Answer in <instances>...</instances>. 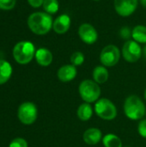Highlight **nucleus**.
<instances>
[{
    "mask_svg": "<svg viewBox=\"0 0 146 147\" xmlns=\"http://www.w3.org/2000/svg\"><path fill=\"white\" fill-rule=\"evenodd\" d=\"M42 6L45 12L48 13L49 15L56 14L59 9V3L58 0H44Z\"/></svg>",
    "mask_w": 146,
    "mask_h": 147,
    "instance_id": "nucleus-20",
    "label": "nucleus"
},
{
    "mask_svg": "<svg viewBox=\"0 0 146 147\" xmlns=\"http://www.w3.org/2000/svg\"><path fill=\"white\" fill-rule=\"evenodd\" d=\"M17 116L19 121L24 125L33 124L38 116V109L34 103L31 102H25L22 103L17 110Z\"/></svg>",
    "mask_w": 146,
    "mask_h": 147,
    "instance_id": "nucleus-6",
    "label": "nucleus"
},
{
    "mask_svg": "<svg viewBox=\"0 0 146 147\" xmlns=\"http://www.w3.org/2000/svg\"><path fill=\"white\" fill-rule=\"evenodd\" d=\"M34 57L36 62L41 66H48L52 62V54L51 51L45 47H41L36 50Z\"/></svg>",
    "mask_w": 146,
    "mask_h": 147,
    "instance_id": "nucleus-14",
    "label": "nucleus"
},
{
    "mask_svg": "<svg viewBox=\"0 0 146 147\" xmlns=\"http://www.w3.org/2000/svg\"><path fill=\"white\" fill-rule=\"evenodd\" d=\"M132 37L138 43H146V27L144 25H137L132 30Z\"/></svg>",
    "mask_w": 146,
    "mask_h": 147,
    "instance_id": "nucleus-18",
    "label": "nucleus"
},
{
    "mask_svg": "<svg viewBox=\"0 0 146 147\" xmlns=\"http://www.w3.org/2000/svg\"><path fill=\"white\" fill-rule=\"evenodd\" d=\"M124 113L132 121L142 120L146 114L145 105L139 96H129L124 102Z\"/></svg>",
    "mask_w": 146,
    "mask_h": 147,
    "instance_id": "nucleus-2",
    "label": "nucleus"
},
{
    "mask_svg": "<svg viewBox=\"0 0 146 147\" xmlns=\"http://www.w3.org/2000/svg\"><path fill=\"white\" fill-rule=\"evenodd\" d=\"M83 139L87 145L95 146L102 140V133L98 128L90 127L83 133Z\"/></svg>",
    "mask_w": 146,
    "mask_h": 147,
    "instance_id": "nucleus-13",
    "label": "nucleus"
},
{
    "mask_svg": "<svg viewBox=\"0 0 146 147\" xmlns=\"http://www.w3.org/2000/svg\"><path fill=\"white\" fill-rule=\"evenodd\" d=\"M140 3L144 8H146V0H140Z\"/></svg>",
    "mask_w": 146,
    "mask_h": 147,
    "instance_id": "nucleus-27",
    "label": "nucleus"
},
{
    "mask_svg": "<svg viewBox=\"0 0 146 147\" xmlns=\"http://www.w3.org/2000/svg\"><path fill=\"white\" fill-rule=\"evenodd\" d=\"M16 0H0V9L3 10H9L15 5Z\"/></svg>",
    "mask_w": 146,
    "mask_h": 147,
    "instance_id": "nucleus-22",
    "label": "nucleus"
},
{
    "mask_svg": "<svg viewBox=\"0 0 146 147\" xmlns=\"http://www.w3.org/2000/svg\"><path fill=\"white\" fill-rule=\"evenodd\" d=\"M84 59H85L84 54L82 52H79V51L74 52L71 54V59H70L71 65H73L76 67L82 65L83 64V62H84Z\"/></svg>",
    "mask_w": 146,
    "mask_h": 147,
    "instance_id": "nucleus-21",
    "label": "nucleus"
},
{
    "mask_svg": "<svg viewBox=\"0 0 146 147\" xmlns=\"http://www.w3.org/2000/svg\"><path fill=\"white\" fill-rule=\"evenodd\" d=\"M93 1H96V2H98V1H101V0H93Z\"/></svg>",
    "mask_w": 146,
    "mask_h": 147,
    "instance_id": "nucleus-30",
    "label": "nucleus"
},
{
    "mask_svg": "<svg viewBox=\"0 0 146 147\" xmlns=\"http://www.w3.org/2000/svg\"><path fill=\"white\" fill-rule=\"evenodd\" d=\"M52 17L46 12H34L28 18V26L35 34H46L52 28Z\"/></svg>",
    "mask_w": 146,
    "mask_h": 147,
    "instance_id": "nucleus-1",
    "label": "nucleus"
},
{
    "mask_svg": "<svg viewBox=\"0 0 146 147\" xmlns=\"http://www.w3.org/2000/svg\"><path fill=\"white\" fill-rule=\"evenodd\" d=\"M77 115L78 119L82 121H88L93 115V109L90 103L83 102L82 103L77 110Z\"/></svg>",
    "mask_w": 146,
    "mask_h": 147,
    "instance_id": "nucleus-16",
    "label": "nucleus"
},
{
    "mask_svg": "<svg viewBox=\"0 0 146 147\" xmlns=\"http://www.w3.org/2000/svg\"><path fill=\"white\" fill-rule=\"evenodd\" d=\"M143 53H144V54L146 56V46L144 47V49H143Z\"/></svg>",
    "mask_w": 146,
    "mask_h": 147,
    "instance_id": "nucleus-28",
    "label": "nucleus"
},
{
    "mask_svg": "<svg viewBox=\"0 0 146 147\" xmlns=\"http://www.w3.org/2000/svg\"><path fill=\"white\" fill-rule=\"evenodd\" d=\"M81 98L88 103L96 102L101 96V88L96 82L90 79L82 81L78 87Z\"/></svg>",
    "mask_w": 146,
    "mask_h": 147,
    "instance_id": "nucleus-4",
    "label": "nucleus"
},
{
    "mask_svg": "<svg viewBox=\"0 0 146 147\" xmlns=\"http://www.w3.org/2000/svg\"><path fill=\"white\" fill-rule=\"evenodd\" d=\"M28 2L33 8H39L43 4L44 0H28Z\"/></svg>",
    "mask_w": 146,
    "mask_h": 147,
    "instance_id": "nucleus-26",
    "label": "nucleus"
},
{
    "mask_svg": "<svg viewBox=\"0 0 146 147\" xmlns=\"http://www.w3.org/2000/svg\"><path fill=\"white\" fill-rule=\"evenodd\" d=\"M126 147H130V146H126Z\"/></svg>",
    "mask_w": 146,
    "mask_h": 147,
    "instance_id": "nucleus-31",
    "label": "nucleus"
},
{
    "mask_svg": "<svg viewBox=\"0 0 146 147\" xmlns=\"http://www.w3.org/2000/svg\"><path fill=\"white\" fill-rule=\"evenodd\" d=\"M71 22V17L66 14H62L53 21L52 29L58 34H64L70 29Z\"/></svg>",
    "mask_w": 146,
    "mask_h": 147,
    "instance_id": "nucleus-11",
    "label": "nucleus"
},
{
    "mask_svg": "<svg viewBox=\"0 0 146 147\" xmlns=\"http://www.w3.org/2000/svg\"><path fill=\"white\" fill-rule=\"evenodd\" d=\"M77 74V67L73 65H65L61 66L57 72L58 78L63 83H68L72 81Z\"/></svg>",
    "mask_w": 146,
    "mask_h": 147,
    "instance_id": "nucleus-12",
    "label": "nucleus"
},
{
    "mask_svg": "<svg viewBox=\"0 0 146 147\" xmlns=\"http://www.w3.org/2000/svg\"><path fill=\"white\" fill-rule=\"evenodd\" d=\"M109 73L108 69L104 65H97L93 71V78L94 81L98 84H102L106 83L108 79Z\"/></svg>",
    "mask_w": 146,
    "mask_h": 147,
    "instance_id": "nucleus-15",
    "label": "nucleus"
},
{
    "mask_svg": "<svg viewBox=\"0 0 146 147\" xmlns=\"http://www.w3.org/2000/svg\"><path fill=\"white\" fill-rule=\"evenodd\" d=\"M78 35L83 42L92 45L98 39V32L96 28L89 23H83L78 28Z\"/></svg>",
    "mask_w": 146,
    "mask_h": 147,
    "instance_id": "nucleus-10",
    "label": "nucleus"
},
{
    "mask_svg": "<svg viewBox=\"0 0 146 147\" xmlns=\"http://www.w3.org/2000/svg\"><path fill=\"white\" fill-rule=\"evenodd\" d=\"M120 36H121L123 39H126V40H128V39H129L130 37H132V31H131V29H130L129 28H127V27H123V28L120 29Z\"/></svg>",
    "mask_w": 146,
    "mask_h": 147,
    "instance_id": "nucleus-25",
    "label": "nucleus"
},
{
    "mask_svg": "<svg viewBox=\"0 0 146 147\" xmlns=\"http://www.w3.org/2000/svg\"><path fill=\"white\" fill-rule=\"evenodd\" d=\"M138 132L139 135L146 139V120H141L138 125Z\"/></svg>",
    "mask_w": 146,
    "mask_h": 147,
    "instance_id": "nucleus-24",
    "label": "nucleus"
},
{
    "mask_svg": "<svg viewBox=\"0 0 146 147\" xmlns=\"http://www.w3.org/2000/svg\"><path fill=\"white\" fill-rule=\"evenodd\" d=\"M12 75L11 65L3 59L0 60V85L9 81Z\"/></svg>",
    "mask_w": 146,
    "mask_h": 147,
    "instance_id": "nucleus-17",
    "label": "nucleus"
},
{
    "mask_svg": "<svg viewBox=\"0 0 146 147\" xmlns=\"http://www.w3.org/2000/svg\"><path fill=\"white\" fill-rule=\"evenodd\" d=\"M35 47L30 41H20L13 48V57L20 65L28 64L35 55Z\"/></svg>",
    "mask_w": 146,
    "mask_h": 147,
    "instance_id": "nucleus-3",
    "label": "nucleus"
},
{
    "mask_svg": "<svg viewBox=\"0 0 146 147\" xmlns=\"http://www.w3.org/2000/svg\"><path fill=\"white\" fill-rule=\"evenodd\" d=\"M9 147H28V143L22 138H15L9 143Z\"/></svg>",
    "mask_w": 146,
    "mask_h": 147,
    "instance_id": "nucleus-23",
    "label": "nucleus"
},
{
    "mask_svg": "<svg viewBox=\"0 0 146 147\" xmlns=\"http://www.w3.org/2000/svg\"><path fill=\"white\" fill-rule=\"evenodd\" d=\"M145 115H146V114H145Z\"/></svg>",
    "mask_w": 146,
    "mask_h": 147,
    "instance_id": "nucleus-32",
    "label": "nucleus"
},
{
    "mask_svg": "<svg viewBox=\"0 0 146 147\" xmlns=\"http://www.w3.org/2000/svg\"><path fill=\"white\" fill-rule=\"evenodd\" d=\"M138 0H114V6L116 13L123 17L133 15L138 7Z\"/></svg>",
    "mask_w": 146,
    "mask_h": 147,
    "instance_id": "nucleus-9",
    "label": "nucleus"
},
{
    "mask_svg": "<svg viewBox=\"0 0 146 147\" xmlns=\"http://www.w3.org/2000/svg\"><path fill=\"white\" fill-rule=\"evenodd\" d=\"M144 96H145V100H146V89H145V95H144Z\"/></svg>",
    "mask_w": 146,
    "mask_h": 147,
    "instance_id": "nucleus-29",
    "label": "nucleus"
},
{
    "mask_svg": "<svg viewBox=\"0 0 146 147\" xmlns=\"http://www.w3.org/2000/svg\"><path fill=\"white\" fill-rule=\"evenodd\" d=\"M95 113L105 121L114 120L117 116L116 106L108 98H101L95 104Z\"/></svg>",
    "mask_w": 146,
    "mask_h": 147,
    "instance_id": "nucleus-5",
    "label": "nucleus"
},
{
    "mask_svg": "<svg viewBox=\"0 0 146 147\" xmlns=\"http://www.w3.org/2000/svg\"><path fill=\"white\" fill-rule=\"evenodd\" d=\"M143 49L141 48L139 43L135 40H128L123 45L121 54L124 59L129 63L137 62L142 56Z\"/></svg>",
    "mask_w": 146,
    "mask_h": 147,
    "instance_id": "nucleus-8",
    "label": "nucleus"
},
{
    "mask_svg": "<svg viewBox=\"0 0 146 147\" xmlns=\"http://www.w3.org/2000/svg\"><path fill=\"white\" fill-rule=\"evenodd\" d=\"M102 144L105 147H122V141L114 134H106L102 138Z\"/></svg>",
    "mask_w": 146,
    "mask_h": 147,
    "instance_id": "nucleus-19",
    "label": "nucleus"
},
{
    "mask_svg": "<svg viewBox=\"0 0 146 147\" xmlns=\"http://www.w3.org/2000/svg\"><path fill=\"white\" fill-rule=\"evenodd\" d=\"M120 59V51L115 45H108L100 53V61L105 67H112L118 64Z\"/></svg>",
    "mask_w": 146,
    "mask_h": 147,
    "instance_id": "nucleus-7",
    "label": "nucleus"
}]
</instances>
